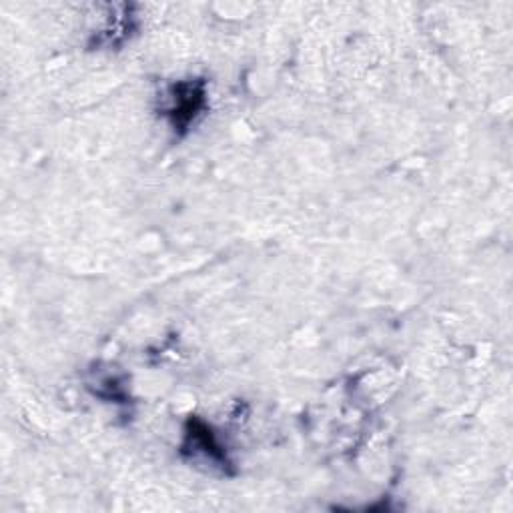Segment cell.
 <instances>
[{
  "instance_id": "1",
  "label": "cell",
  "mask_w": 513,
  "mask_h": 513,
  "mask_svg": "<svg viewBox=\"0 0 513 513\" xmlns=\"http://www.w3.org/2000/svg\"><path fill=\"white\" fill-rule=\"evenodd\" d=\"M205 107V83L185 81L173 89L169 119L175 131H187Z\"/></svg>"
},
{
  "instance_id": "2",
  "label": "cell",
  "mask_w": 513,
  "mask_h": 513,
  "mask_svg": "<svg viewBox=\"0 0 513 513\" xmlns=\"http://www.w3.org/2000/svg\"><path fill=\"white\" fill-rule=\"evenodd\" d=\"M191 447L195 453H203L209 461L217 463L219 467H229V459L225 455V451L221 449V445L217 443L215 435L211 433V429L197 421V419H191L189 421V427H187V435H185V449Z\"/></svg>"
}]
</instances>
